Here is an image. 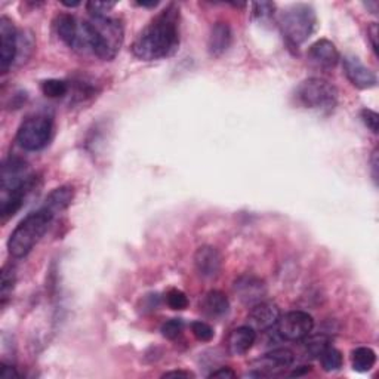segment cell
<instances>
[{
  "label": "cell",
  "mask_w": 379,
  "mask_h": 379,
  "mask_svg": "<svg viewBox=\"0 0 379 379\" xmlns=\"http://www.w3.org/2000/svg\"><path fill=\"white\" fill-rule=\"evenodd\" d=\"M179 47V9L169 5L140 31L132 52L142 61L172 57Z\"/></svg>",
  "instance_id": "cell-1"
},
{
  "label": "cell",
  "mask_w": 379,
  "mask_h": 379,
  "mask_svg": "<svg viewBox=\"0 0 379 379\" xmlns=\"http://www.w3.org/2000/svg\"><path fill=\"white\" fill-rule=\"evenodd\" d=\"M80 47L89 51L104 61L113 59L124 42V26L117 18L91 17L79 24Z\"/></svg>",
  "instance_id": "cell-2"
},
{
  "label": "cell",
  "mask_w": 379,
  "mask_h": 379,
  "mask_svg": "<svg viewBox=\"0 0 379 379\" xmlns=\"http://www.w3.org/2000/svg\"><path fill=\"white\" fill-rule=\"evenodd\" d=\"M55 215H52L42 206L40 209L29 214L10 233L8 240L9 253L14 258H24L45 236L49 225L52 224Z\"/></svg>",
  "instance_id": "cell-3"
},
{
  "label": "cell",
  "mask_w": 379,
  "mask_h": 379,
  "mask_svg": "<svg viewBox=\"0 0 379 379\" xmlns=\"http://www.w3.org/2000/svg\"><path fill=\"white\" fill-rule=\"evenodd\" d=\"M317 24V17L313 6L298 3L286 8L278 17V26L282 30L285 39L298 46L307 40L313 34Z\"/></svg>",
  "instance_id": "cell-4"
},
{
  "label": "cell",
  "mask_w": 379,
  "mask_h": 379,
  "mask_svg": "<svg viewBox=\"0 0 379 379\" xmlns=\"http://www.w3.org/2000/svg\"><path fill=\"white\" fill-rule=\"evenodd\" d=\"M297 105L319 112H332L338 103V89L335 84L320 77L305 79L293 94Z\"/></svg>",
  "instance_id": "cell-5"
},
{
  "label": "cell",
  "mask_w": 379,
  "mask_h": 379,
  "mask_svg": "<svg viewBox=\"0 0 379 379\" xmlns=\"http://www.w3.org/2000/svg\"><path fill=\"white\" fill-rule=\"evenodd\" d=\"M52 119L45 114H34L22 121L17 132V142L26 151H40L52 138Z\"/></svg>",
  "instance_id": "cell-6"
},
{
  "label": "cell",
  "mask_w": 379,
  "mask_h": 379,
  "mask_svg": "<svg viewBox=\"0 0 379 379\" xmlns=\"http://www.w3.org/2000/svg\"><path fill=\"white\" fill-rule=\"evenodd\" d=\"M277 334L286 341H302L314 329V319L305 311H289L276 323Z\"/></svg>",
  "instance_id": "cell-7"
},
{
  "label": "cell",
  "mask_w": 379,
  "mask_h": 379,
  "mask_svg": "<svg viewBox=\"0 0 379 379\" xmlns=\"http://www.w3.org/2000/svg\"><path fill=\"white\" fill-rule=\"evenodd\" d=\"M295 363V354L288 348H276L264 354L262 357L255 360L253 368L256 372L248 373V376H270L278 375L290 369Z\"/></svg>",
  "instance_id": "cell-8"
},
{
  "label": "cell",
  "mask_w": 379,
  "mask_h": 379,
  "mask_svg": "<svg viewBox=\"0 0 379 379\" xmlns=\"http://www.w3.org/2000/svg\"><path fill=\"white\" fill-rule=\"evenodd\" d=\"M0 68L6 73L14 63L18 52V33L8 17L0 18Z\"/></svg>",
  "instance_id": "cell-9"
},
{
  "label": "cell",
  "mask_w": 379,
  "mask_h": 379,
  "mask_svg": "<svg viewBox=\"0 0 379 379\" xmlns=\"http://www.w3.org/2000/svg\"><path fill=\"white\" fill-rule=\"evenodd\" d=\"M342 66H344V73L347 79L356 88L372 89L376 87L378 79L375 76V73L371 68L366 67L357 57L347 55L344 59H342Z\"/></svg>",
  "instance_id": "cell-10"
},
{
  "label": "cell",
  "mask_w": 379,
  "mask_h": 379,
  "mask_svg": "<svg viewBox=\"0 0 379 379\" xmlns=\"http://www.w3.org/2000/svg\"><path fill=\"white\" fill-rule=\"evenodd\" d=\"M280 317V310L276 304L261 301L258 304L252 305V309L248 315V326L255 329L256 332L268 331L273 326H276Z\"/></svg>",
  "instance_id": "cell-11"
},
{
  "label": "cell",
  "mask_w": 379,
  "mask_h": 379,
  "mask_svg": "<svg viewBox=\"0 0 379 379\" xmlns=\"http://www.w3.org/2000/svg\"><path fill=\"white\" fill-rule=\"evenodd\" d=\"M194 265L203 278H215L223 267V258L214 246H200L194 253Z\"/></svg>",
  "instance_id": "cell-12"
},
{
  "label": "cell",
  "mask_w": 379,
  "mask_h": 379,
  "mask_svg": "<svg viewBox=\"0 0 379 379\" xmlns=\"http://www.w3.org/2000/svg\"><path fill=\"white\" fill-rule=\"evenodd\" d=\"M235 290L239 295V298L241 299V302H244L246 305H255L261 302L267 293L262 280L253 276H244L236 280Z\"/></svg>",
  "instance_id": "cell-13"
},
{
  "label": "cell",
  "mask_w": 379,
  "mask_h": 379,
  "mask_svg": "<svg viewBox=\"0 0 379 379\" xmlns=\"http://www.w3.org/2000/svg\"><path fill=\"white\" fill-rule=\"evenodd\" d=\"M309 58L317 67L332 68L339 63V52L331 40L320 39L310 46Z\"/></svg>",
  "instance_id": "cell-14"
},
{
  "label": "cell",
  "mask_w": 379,
  "mask_h": 379,
  "mask_svg": "<svg viewBox=\"0 0 379 379\" xmlns=\"http://www.w3.org/2000/svg\"><path fill=\"white\" fill-rule=\"evenodd\" d=\"M58 38L71 49H80V30L76 18L70 14H59L54 21Z\"/></svg>",
  "instance_id": "cell-15"
},
{
  "label": "cell",
  "mask_w": 379,
  "mask_h": 379,
  "mask_svg": "<svg viewBox=\"0 0 379 379\" xmlns=\"http://www.w3.org/2000/svg\"><path fill=\"white\" fill-rule=\"evenodd\" d=\"M233 43V31L225 22H216L211 29L209 39H207V51L212 57H221L228 51Z\"/></svg>",
  "instance_id": "cell-16"
},
{
  "label": "cell",
  "mask_w": 379,
  "mask_h": 379,
  "mask_svg": "<svg viewBox=\"0 0 379 379\" xmlns=\"http://www.w3.org/2000/svg\"><path fill=\"white\" fill-rule=\"evenodd\" d=\"M256 331L251 326H240L230 334L227 339V348L231 356H243L255 344Z\"/></svg>",
  "instance_id": "cell-17"
},
{
  "label": "cell",
  "mask_w": 379,
  "mask_h": 379,
  "mask_svg": "<svg viewBox=\"0 0 379 379\" xmlns=\"http://www.w3.org/2000/svg\"><path fill=\"white\" fill-rule=\"evenodd\" d=\"M73 199H75V190H73V187L61 186L47 195L43 203V207L57 216L59 212L67 209L71 205Z\"/></svg>",
  "instance_id": "cell-18"
},
{
  "label": "cell",
  "mask_w": 379,
  "mask_h": 379,
  "mask_svg": "<svg viewBox=\"0 0 379 379\" xmlns=\"http://www.w3.org/2000/svg\"><path fill=\"white\" fill-rule=\"evenodd\" d=\"M202 310L209 317H224L230 311V301L221 290H211L202 301Z\"/></svg>",
  "instance_id": "cell-19"
},
{
  "label": "cell",
  "mask_w": 379,
  "mask_h": 379,
  "mask_svg": "<svg viewBox=\"0 0 379 379\" xmlns=\"http://www.w3.org/2000/svg\"><path fill=\"white\" fill-rule=\"evenodd\" d=\"M376 363V354L369 347H359L351 352L352 369L357 372H369Z\"/></svg>",
  "instance_id": "cell-20"
},
{
  "label": "cell",
  "mask_w": 379,
  "mask_h": 379,
  "mask_svg": "<svg viewBox=\"0 0 379 379\" xmlns=\"http://www.w3.org/2000/svg\"><path fill=\"white\" fill-rule=\"evenodd\" d=\"M304 348L310 354L311 357H319L320 354L327 348L331 347V338L320 334V335H314V336H307L304 338Z\"/></svg>",
  "instance_id": "cell-21"
},
{
  "label": "cell",
  "mask_w": 379,
  "mask_h": 379,
  "mask_svg": "<svg viewBox=\"0 0 379 379\" xmlns=\"http://www.w3.org/2000/svg\"><path fill=\"white\" fill-rule=\"evenodd\" d=\"M319 359H320L323 371H326V372H336V371H339L342 368V363H344V359H342L341 351L334 348L332 345L327 347L320 354Z\"/></svg>",
  "instance_id": "cell-22"
},
{
  "label": "cell",
  "mask_w": 379,
  "mask_h": 379,
  "mask_svg": "<svg viewBox=\"0 0 379 379\" xmlns=\"http://www.w3.org/2000/svg\"><path fill=\"white\" fill-rule=\"evenodd\" d=\"M42 92L47 98H63L68 92V84L59 79H49L42 83Z\"/></svg>",
  "instance_id": "cell-23"
},
{
  "label": "cell",
  "mask_w": 379,
  "mask_h": 379,
  "mask_svg": "<svg viewBox=\"0 0 379 379\" xmlns=\"http://www.w3.org/2000/svg\"><path fill=\"white\" fill-rule=\"evenodd\" d=\"M15 286V270L12 267H3L2 280H0V295H2V305L6 304L12 289Z\"/></svg>",
  "instance_id": "cell-24"
},
{
  "label": "cell",
  "mask_w": 379,
  "mask_h": 379,
  "mask_svg": "<svg viewBox=\"0 0 379 379\" xmlns=\"http://www.w3.org/2000/svg\"><path fill=\"white\" fill-rule=\"evenodd\" d=\"M166 304L172 310L181 311V310H186L188 307V298L184 292H181L178 289H172L166 293Z\"/></svg>",
  "instance_id": "cell-25"
},
{
  "label": "cell",
  "mask_w": 379,
  "mask_h": 379,
  "mask_svg": "<svg viewBox=\"0 0 379 379\" xmlns=\"http://www.w3.org/2000/svg\"><path fill=\"white\" fill-rule=\"evenodd\" d=\"M191 332H193V335L195 338H198L202 342H209L215 336L212 326L205 323V322H200V320L191 323Z\"/></svg>",
  "instance_id": "cell-26"
},
{
  "label": "cell",
  "mask_w": 379,
  "mask_h": 379,
  "mask_svg": "<svg viewBox=\"0 0 379 379\" xmlns=\"http://www.w3.org/2000/svg\"><path fill=\"white\" fill-rule=\"evenodd\" d=\"M182 331H184V322H182V319H170L165 322L161 329L162 335L168 339L178 338L182 334Z\"/></svg>",
  "instance_id": "cell-27"
},
{
  "label": "cell",
  "mask_w": 379,
  "mask_h": 379,
  "mask_svg": "<svg viewBox=\"0 0 379 379\" xmlns=\"http://www.w3.org/2000/svg\"><path fill=\"white\" fill-rule=\"evenodd\" d=\"M116 6L114 2H89L87 3V9L91 17H107L108 12Z\"/></svg>",
  "instance_id": "cell-28"
},
{
  "label": "cell",
  "mask_w": 379,
  "mask_h": 379,
  "mask_svg": "<svg viewBox=\"0 0 379 379\" xmlns=\"http://www.w3.org/2000/svg\"><path fill=\"white\" fill-rule=\"evenodd\" d=\"M360 117H362V120H363V124L366 125V128L371 129L373 133H378V121H379V116H378L375 112H372V110L364 108V110H362Z\"/></svg>",
  "instance_id": "cell-29"
},
{
  "label": "cell",
  "mask_w": 379,
  "mask_h": 379,
  "mask_svg": "<svg viewBox=\"0 0 379 379\" xmlns=\"http://www.w3.org/2000/svg\"><path fill=\"white\" fill-rule=\"evenodd\" d=\"M274 3L272 2H260L253 5V14L255 17H258L261 20L272 17L274 14Z\"/></svg>",
  "instance_id": "cell-30"
},
{
  "label": "cell",
  "mask_w": 379,
  "mask_h": 379,
  "mask_svg": "<svg viewBox=\"0 0 379 379\" xmlns=\"http://www.w3.org/2000/svg\"><path fill=\"white\" fill-rule=\"evenodd\" d=\"M237 375H236V372L235 371H231L230 368H219L218 371H214L211 375H209V378H225V379H228V378H236Z\"/></svg>",
  "instance_id": "cell-31"
},
{
  "label": "cell",
  "mask_w": 379,
  "mask_h": 379,
  "mask_svg": "<svg viewBox=\"0 0 379 379\" xmlns=\"http://www.w3.org/2000/svg\"><path fill=\"white\" fill-rule=\"evenodd\" d=\"M20 373L15 371V368L8 364H2V378L5 379H12V378H18Z\"/></svg>",
  "instance_id": "cell-32"
},
{
  "label": "cell",
  "mask_w": 379,
  "mask_h": 379,
  "mask_svg": "<svg viewBox=\"0 0 379 379\" xmlns=\"http://www.w3.org/2000/svg\"><path fill=\"white\" fill-rule=\"evenodd\" d=\"M368 34H369V38L372 40L373 51H375V54H378V42H376V39H378V26H376V24H372V26L368 30Z\"/></svg>",
  "instance_id": "cell-33"
},
{
  "label": "cell",
  "mask_w": 379,
  "mask_h": 379,
  "mask_svg": "<svg viewBox=\"0 0 379 379\" xmlns=\"http://www.w3.org/2000/svg\"><path fill=\"white\" fill-rule=\"evenodd\" d=\"M372 177L376 182L378 181V150H375L372 156Z\"/></svg>",
  "instance_id": "cell-34"
},
{
  "label": "cell",
  "mask_w": 379,
  "mask_h": 379,
  "mask_svg": "<svg viewBox=\"0 0 379 379\" xmlns=\"http://www.w3.org/2000/svg\"><path fill=\"white\" fill-rule=\"evenodd\" d=\"M170 376H182V378H193L194 375L191 372H182V371H174V372H166L163 378H170Z\"/></svg>",
  "instance_id": "cell-35"
},
{
  "label": "cell",
  "mask_w": 379,
  "mask_h": 379,
  "mask_svg": "<svg viewBox=\"0 0 379 379\" xmlns=\"http://www.w3.org/2000/svg\"><path fill=\"white\" fill-rule=\"evenodd\" d=\"M140 6H144V8H154V6H157L158 5V2H151V3H145V2H141V3H138Z\"/></svg>",
  "instance_id": "cell-36"
},
{
  "label": "cell",
  "mask_w": 379,
  "mask_h": 379,
  "mask_svg": "<svg viewBox=\"0 0 379 379\" xmlns=\"http://www.w3.org/2000/svg\"><path fill=\"white\" fill-rule=\"evenodd\" d=\"M63 5L67 8H76L80 5V2H63Z\"/></svg>",
  "instance_id": "cell-37"
}]
</instances>
